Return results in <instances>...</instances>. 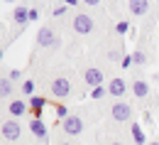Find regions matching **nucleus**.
Returning <instances> with one entry per match:
<instances>
[{
  "instance_id": "obj_1",
  "label": "nucleus",
  "mask_w": 159,
  "mask_h": 145,
  "mask_svg": "<svg viewBox=\"0 0 159 145\" xmlns=\"http://www.w3.org/2000/svg\"><path fill=\"white\" fill-rule=\"evenodd\" d=\"M37 44L39 47H59V37L52 27H39L37 30Z\"/></svg>"
},
{
  "instance_id": "obj_2",
  "label": "nucleus",
  "mask_w": 159,
  "mask_h": 145,
  "mask_svg": "<svg viewBox=\"0 0 159 145\" xmlns=\"http://www.w3.org/2000/svg\"><path fill=\"white\" fill-rule=\"evenodd\" d=\"M110 113H113V118L120 121V123H125V121H130V118H132V108H130L127 101H115L113 108H110Z\"/></svg>"
},
{
  "instance_id": "obj_3",
  "label": "nucleus",
  "mask_w": 159,
  "mask_h": 145,
  "mask_svg": "<svg viewBox=\"0 0 159 145\" xmlns=\"http://www.w3.org/2000/svg\"><path fill=\"white\" fill-rule=\"evenodd\" d=\"M74 32H79V35H88V32H93V20H91V15L79 12V15L74 17Z\"/></svg>"
},
{
  "instance_id": "obj_4",
  "label": "nucleus",
  "mask_w": 159,
  "mask_h": 145,
  "mask_svg": "<svg viewBox=\"0 0 159 145\" xmlns=\"http://www.w3.org/2000/svg\"><path fill=\"white\" fill-rule=\"evenodd\" d=\"M69 94H71V81H69V79L59 76V79L52 81V96H54V99H66Z\"/></svg>"
},
{
  "instance_id": "obj_5",
  "label": "nucleus",
  "mask_w": 159,
  "mask_h": 145,
  "mask_svg": "<svg viewBox=\"0 0 159 145\" xmlns=\"http://www.w3.org/2000/svg\"><path fill=\"white\" fill-rule=\"evenodd\" d=\"M61 128H64L66 135H79L81 130H83V118H79V116H69L66 121H61Z\"/></svg>"
},
{
  "instance_id": "obj_6",
  "label": "nucleus",
  "mask_w": 159,
  "mask_h": 145,
  "mask_svg": "<svg viewBox=\"0 0 159 145\" xmlns=\"http://www.w3.org/2000/svg\"><path fill=\"white\" fill-rule=\"evenodd\" d=\"M125 91H127V84H125V79H120V76L110 79V84H108V94H110V96H115V99H120V101H122Z\"/></svg>"
},
{
  "instance_id": "obj_7",
  "label": "nucleus",
  "mask_w": 159,
  "mask_h": 145,
  "mask_svg": "<svg viewBox=\"0 0 159 145\" xmlns=\"http://www.w3.org/2000/svg\"><path fill=\"white\" fill-rule=\"evenodd\" d=\"M20 123H17V121H5V123H2V128H0V133H2V135H5V140H17V138H20Z\"/></svg>"
},
{
  "instance_id": "obj_8",
  "label": "nucleus",
  "mask_w": 159,
  "mask_h": 145,
  "mask_svg": "<svg viewBox=\"0 0 159 145\" xmlns=\"http://www.w3.org/2000/svg\"><path fill=\"white\" fill-rule=\"evenodd\" d=\"M103 79H105V76H103L100 69H86V71H83V81L88 84V86H93V89H96V86H103Z\"/></svg>"
},
{
  "instance_id": "obj_9",
  "label": "nucleus",
  "mask_w": 159,
  "mask_h": 145,
  "mask_svg": "<svg viewBox=\"0 0 159 145\" xmlns=\"http://www.w3.org/2000/svg\"><path fill=\"white\" fill-rule=\"evenodd\" d=\"M27 106H30V111L34 113V118H39L44 106H47V99H44V96H30V99H27Z\"/></svg>"
},
{
  "instance_id": "obj_10",
  "label": "nucleus",
  "mask_w": 159,
  "mask_h": 145,
  "mask_svg": "<svg viewBox=\"0 0 159 145\" xmlns=\"http://www.w3.org/2000/svg\"><path fill=\"white\" fill-rule=\"evenodd\" d=\"M30 130L34 133L37 140H47V123H44L42 118H32V121H30Z\"/></svg>"
},
{
  "instance_id": "obj_11",
  "label": "nucleus",
  "mask_w": 159,
  "mask_h": 145,
  "mask_svg": "<svg viewBox=\"0 0 159 145\" xmlns=\"http://www.w3.org/2000/svg\"><path fill=\"white\" fill-rule=\"evenodd\" d=\"M12 22L20 25V27H25V25L30 22V7H15V12H12Z\"/></svg>"
},
{
  "instance_id": "obj_12",
  "label": "nucleus",
  "mask_w": 159,
  "mask_h": 145,
  "mask_svg": "<svg viewBox=\"0 0 159 145\" xmlns=\"http://www.w3.org/2000/svg\"><path fill=\"white\" fill-rule=\"evenodd\" d=\"M147 10H149V0H130V12H132V15H144V12H147Z\"/></svg>"
},
{
  "instance_id": "obj_13",
  "label": "nucleus",
  "mask_w": 159,
  "mask_h": 145,
  "mask_svg": "<svg viewBox=\"0 0 159 145\" xmlns=\"http://www.w3.org/2000/svg\"><path fill=\"white\" fill-rule=\"evenodd\" d=\"M130 89H132V94H135L137 99H144V96L149 94V84H147V81H142V79L132 81V86H130Z\"/></svg>"
},
{
  "instance_id": "obj_14",
  "label": "nucleus",
  "mask_w": 159,
  "mask_h": 145,
  "mask_svg": "<svg viewBox=\"0 0 159 145\" xmlns=\"http://www.w3.org/2000/svg\"><path fill=\"white\" fill-rule=\"evenodd\" d=\"M30 111V106L25 104V101H12L10 104V113H12V118H20V116H25Z\"/></svg>"
},
{
  "instance_id": "obj_15",
  "label": "nucleus",
  "mask_w": 159,
  "mask_h": 145,
  "mask_svg": "<svg viewBox=\"0 0 159 145\" xmlns=\"http://www.w3.org/2000/svg\"><path fill=\"white\" fill-rule=\"evenodd\" d=\"M132 140H135L137 145H147L144 143V130H142L139 123H132Z\"/></svg>"
},
{
  "instance_id": "obj_16",
  "label": "nucleus",
  "mask_w": 159,
  "mask_h": 145,
  "mask_svg": "<svg viewBox=\"0 0 159 145\" xmlns=\"http://www.w3.org/2000/svg\"><path fill=\"white\" fill-rule=\"evenodd\" d=\"M12 94V81L7 79V76H2L0 79V99H5V96H10Z\"/></svg>"
},
{
  "instance_id": "obj_17",
  "label": "nucleus",
  "mask_w": 159,
  "mask_h": 145,
  "mask_svg": "<svg viewBox=\"0 0 159 145\" xmlns=\"http://www.w3.org/2000/svg\"><path fill=\"white\" fill-rule=\"evenodd\" d=\"M20 91L30 99V96H34V81L32 79H27V81H22V86H20Z\"/></svg>"
},
{
  "instance_id": "obj_18",
  "label": "nucleus",
  "mask_w": 159,
  "mask_h": 145,
  "mask_svg": "<svg viewBox=\"0 0 159 145\" xmlns=\"http://www.w3.org/2000/svg\"><path fill=\"white\" fill-rule=\"evenodd\" d=\"M69 116H71V113H69V108H66L64 104H59V106H57V118H59V121H66Z\"/></svg>"
},
{
  "instance_id": "obj_19",
  "label": "nucleus",
  "mask_w": 159,
  "mask_h": 145,
  "mask_svg": "<svg viewBox=\"0 0 159 145\" xmlns=\"http://www.w3.org/2000/svg\"><path fill=\"white\" fill-rule=\"evenodd\" d=\"M115 32H118V35H125V32H130V22H127V20H120L118 25H115Z\"/></svg>"
},
{
  "instance_id": "obj_20",
  "label": "nucleus",
  "mask_w": 159,
  "mask_h": 145,
  "mask_svg": "<svg viewBox=\"0 0 159 145\" xmlns=\"http://www.w3.org/2000/svg\"><path fill=\"white\" fill-rule=\"evenodd\" d=\"M105 94H108V89H105V86H96V89L91 91V99H103Z\"/></svg>"
},
{
  "instance_id": "obj_21",
  "label": "nucleus",
  "mask_w": 159,
  "mask_h": 145,
  "mask_svg": "<svg viewBox=\"0 0 159 145\" xmlns=\"http://www.w3.org/2000/svg\"><path fill=\"white\" fill-rule=\"evenodd\" d=\"M132 62L137 64V66H142V64L147 62V57H144V54H142V52H132Z\"/></svg>"
},
{
  "instance_id": "obj_22",
  "label": "nucleus",
  "mask_w": 159,
  "mask_h": 145,
  "mask_svg": "<svg viewBox=\"0 0 159 145\" xmlns=\"http://www.w3.org/2000/svg\"><path fill=\"white\" fill-rule=\"evenodd\" d=\"M7 79H10V81H20V79H22V71H20V69H10Z\"/></svg>"
},
{
  "instance_id": "obj_23",
  "label": "nucleus",
  "mask_w": 159,
  "mask_h": 145,
  "mask_svg": "<svg viewBox=\"0 0 159 145\" xmlns=\"http://www.w3.org/2000/svg\"><path fill=\"white\" fill-rule=\"evenodd\" d=\"M120 64H122V69H127V66H132V64H135V62H132V54H125V57H122V62H120Z\"/></svg>"
},
{
  "instance_id": "obj_24",
  "label": "nucleus",
  "mask_w": 159,
  "mask_h": 145,
  "mask_svg": "<svg viewBox=\"0 0 159 145\" xmlns=\"http://www.w3.org/2000/svg\"><path fill=\"white\" fill-rule=\"evenodd\" d=\"M34 20H39V10L37 7H30V22H34Z\"/></svg>"
},
{
  "instance_id": "obj_25",
  "label": "nucleus",
  "mask_w": 159,
  "mask_h": 145,
  "mask_svg": "<svg viewBox=\"0 0 159 145\" xmlns=\"http://www.w3.org/2000/svg\"><path fill=\"white\" fill-rule=\"evenodd\" d=\"M108 59H113V62H122V57H120V52H118V49H113V52L108 54Z\"/></svg>"
},
{
  "instance_id": "obj_26",
  "label": "nucleus",
  "mask_w": 159,
  "mask_h": 145,
  "mask_svg": "<svg viewBox=\"0 0 159 145\" xmlns=\"http://www.w3.org/2000/svg\"><path fill=\"white\" fill-rule=\"evenodd\" d=\"M64 12H66V5H59V7H54V12H52V15H57V17H61Z\"/></svg>"
},
{
  "instance_id": "obj_27",
  "label": "nucleus",
  "mask_w": 159,
  "mask_h": 145,
  "mask_svg": "<svg viewBox=\"0 0 159 145\" xmlns=\"http://www.w3.org/2000/svg\"><path fill=\"white\" fill-rule=\"evenodd\" d=\"M81 2H86V5H91V7H93V5H100V0H81Z\"/></svg>"
},
{
  "instance_id": "obj_28",
  "label": "nucleus",
  "mask_w": 159,
  "mask_h": 145,
  "mask_svg": "<svg viewBox=\"0 0 159 145\" xmlns=\"http://www.w3.org/2000/svg\"><path fill=\"white\" fill-rule=\"evenodd\" d=\"M66 5H69V7H74V5H79V0H66Z\"/></svg>"
},
{
  "instance_id": "obj_29",
  "label": "nucleus",
  "mask_w": 159,
  "mask_h": 145,
  "mask_svg": "<svg viewBox=\"0 0 159 145\" xmlns=\"http://www.w3.org/2000/svg\"><path fill=\"white\" fill-rule=\"evenodd\" d=\"M147 145H159V143H147Z\"/></svg>"
},
{
  "instance_id": "obj_30",
  "label": "nucleus",
  "mask_w": 159,
  "mask_h": 145,
  "mask_svg": "<svg viewBox=\"0 0 159 145\" xmlns=\"http://www.w3.org/2000/svg\"><path fill=\"white\" fill-rule=\"evenodd\" d=\"M110 145H122V143H110Z\"/></svg>"
},
{
  "instance_id": "obj_31",
  "label": "nucleus",
  "mask_w": 159,
  "mask_h": 145,
  "mask_svg": "<svg viewBox=\"0 0 159 145\" xmlns=\"http://www.w3.org/2000/svg\"><path fill=\"white\" fill-rule=\"evenodd\" d=\"M0 62H2V52H0Z\"/></svg>"
},
{
  "instance_id": "obj_32",
  "label": "nucleus",
  "mask_w": 159,
  "mask_h": 145,
  "mask_svg": "<svg viewBox=\"0 0 159 145\" xmlns=\"http://www.w3.org/2000/svg\"><path fill=\"white\" fill-rule=\"evenodd\" d=\"M61 145H71V143H61Z\"/></svg>"
},
{
  "instance_id": "obj_33",
  "label": "nucleus",
  "mask_w": 159,
  "mask_h": 145,
  "mask_svg": "<svg viewBox=\"0 0 159 145\" xmlns=\"http://www.w3.org/2000/svg\"><path fill=\"white\" fill-rule=\"evenodd\" d=\"M5 2H12V0H5Z\"/></svg>"
},
{
  "instance_id": "obj_34",
  "label": "nucleus",
  "mask_w": 159,
  "mask_h": 145,
  "mask_svg": "<svg viewBox=\"0 0 159 145\" xmlns=\"http://www.w3.org/2000/svg\"><path fill=\"white\" fill-rule=\"evenodd\" d=\"M157 101H159V94H157Z\"/></svg>"
}]
</instances>
